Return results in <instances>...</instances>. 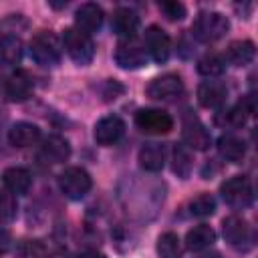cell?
I'll use <instances>...</instances> for the list:
<instances>
[{"label":"cell","instance_id":"obj_27","mask_svg":"<svg viewBox=\"0 0 258 258\" xmlns=\"http://www.w3.org/2000/svg\"><path fill=\"white\" fill-rule=\"evenodd\" d=\"M224 69H226V60L220 54H206L198 60V73L204 77H210V79L222 75Z\"/></svg>","mask_w":258,"mask_h":258},{"label":"cell","instance_id":"obj_28","mask_svg":"<svg viewBox=\"0 0 258 258\" xmlns=\"http://www.w3.org/2000/svg\"><path fill=\"white\" fill-rule=\"evenodd\" d=\"M189 212L191 216H198V218L212 216L216 212V200L210 194H200L189 202Z\"/></svg>","mask_w":258,"mask_h":258},{"label":"cell","instance_id":"obj_29","mask_svg":"<svg viewBox=\"0 0 258 258\" xmlns=\"http://www.w3.org/2000/svg\"><path fill=\"white\" fill-rule=\"evenodd\" d=\"M18 212V204L16 198L10 191H0V220L2 222H10L16 218Z\"/></svg>","mask_w":258,"mask_h":258},{"label":"cell","instance_id":"obj_4","mask_svg":"<svg viewBox=\"0 0 258 258\" xmlns=\"http://www.w3.org/2000/svg\"><path fill=\"white\" fill-rule=\"evenodd\" d=\"M220 194L224 198V202L230 206V208H248L254 200V189H252V183L248 177L244 175H234L230 179H226L220 187Z\"/></svg>","mask_w":258,"mask_h":258},{"label":"cell","instance_id":"obj_19","mask_svg":"<svg viewBox=\"0 0 258 258\" xmlns=\"http://www.w3.org/2000/svg\"><path fill=\"white\" fill-rule=\"evenodd\" d=\"M24 54V44L14 34H0V64L14 67Z\"/></svg>","mask_w":258,"mask_h":258},{"label":"cell","instance_id":"obj_21","mask_svg":"<svg viewBox=\"0 0 258 258\" xmlns=\"http://www.w3.org/2000/svg\"><path fill=\"white\" fill-rule=\"evenodd\" d=\"M254 52H256V48H254L252 40H234L226 48L224 60H228L234 67H244L254 58Z\"/></svg>","mask_w":258,"mask_h":258},{"label":"cell","instance_id":"obj_16","mask_svg":"<svg viewBox=\"0 0 258 258\" xmlns=\"http://www.w3.org/2000/svg\"><path fill=\"white\" fill-rule=\"evenodd\" d=\"M2 181L6 191H10L12 196H24L28 194L30 185H32V177L28 173V169L24 167H8L2 173Z\"/></svg>","mask_w":258,"mask_h":258},{"label":"cell","instance_id":"obj_14","mask_svg":"<svg viewBox=\"0 0 258 258\" xmlns=\"http://www.w3.org/2000/svg\"><path fill=\"white\" fill-rule=\"evenodd\" d=\"M228 87L220 81H204L198 87V101L206 109H218L226 103Z\"/></svg>","mask_w":258,"mask_h":258},{"label":"cell","instance_id":"obj_17","mask_svg":"<svg viewBox=\"0 0 258 258\" xmlns=\"http://www.w3.org/2000/svg\"><path fill=\"white\" fill-rule=\"evenodd\" d=\"M111 28L119 36L131 38L137 32V28H139V16H137V12H133L131 8H117L113 12V18H111Z\"/></svg>","mask_w":258,"mask_h":258},{"label":"cell","instance_id":"obj_1","mask_svg":"<svg viewBox=\"0 0 258 258\" xmlns=\"http://www.w3.org/2000/svg\"><path fill=\"white\" fill-rule=\"evenodd\" d=\"M62 46L67 50V54L81 67L89 64L95 56V42L91 38V34L79 30L77 26H71L64 30L62 34Z\"/></svg>","mask_w":258,"mask_h":258},{"label":"cell","instance_id":"obj_10","mask_svg":"<svg viewBox=\"0 0 258 258\" xmlns=\"http://www.w3.org/2000/svg\"><path fill=\"white\" fill-rule=\"evenodd\" d=\"M181 137H183V143L191 149H198V151H204L210 147L212 143V137H210V131L206 129V125L196 117V115H185L183 117V123H181Z\"/></svg>","mask_w":258,"mask_h":258},{"label":"cell","instance_id":"obj_15","mask_svg":"<svg viewBox=\"0 0 258 258\" xmlns=\"http://www.w3.org/2000/svg\"><path fill=\"white\" fill-rule=\"evenodd\" d=\"M40 155L48 163H62L71 155V145L60 135H48L40 145Z\"/></svg>","mask_w":258,"mask_h":258},{"label":"cell","instance_id":"obj_31","mask_svg":"<svg viewBox=\"0 0 258 258\" xmlns=\"http://www.w3.org/2000/svg\"><path fill=\"white\" fill-rule=\"evenodd\" d=\"M26 252L30 258H48V250L42 246V242L38 240H32L26 244Z\"/></svg>","mask_w":258,"mask_h":258},{"label":"cell","instance_id":"obj_33","mask_svg":"<svg viewBox=\"0 0 258 258\" xmlns=\"http://www.w3.org/2000/svg\"><path fill=\"white\" fill-rule=\"evenodd\" d=\"M75 258H107V256H105V254H101V252H95V250H87V252L77 254Z\"/></svg>","mask_w":258,"mask_h":258},{"label":"cell","instance_id":"obj_26","mask_svg":"<svg viewBox=\"0 0 258 258\" xmlns=\"http://www.w3.org/2000/svg\"><path fill=\"white\" fill-rule=\"evenodd\" d=\"M171 161H173V163H171L173 173H175L177 177H181V179H187L189 173H191V167H194L189 149H187L185 145H175V147H173Z\"/></svg>","mask_w":258,"mask_h":258},{"label":"cell","instance_id":"obj_13","mask_svg":"<svg viewBox=\"0 0 258 258\" xmlns=\"http://www.w3.org/2000/svg\"><path fill=\"white\" fill-rule=\"evenodd\" d=\"M103 20H105V12L99 4H93V2H85L77 8L75 12V22H77V28L91 34V32H97L101 26H103Z\"/></svg>","mask_w":258,"mask_h":258},{"label":"cell","instance_id":"obj_3","mask_svg":"<svg viewBox=\"0 0 258 258\" xmlns=\"http://www.w3.org/2000/svg\"><path fill=\"white\" fill-rule=\"evenodd\" d=\"M30 56L40 67H56L60 62V44L54 34L42 30L32 36L30 40Z\"/></svg>","mask_w":258,"mask_h":258},{"label":"cell","instance_id":"obj_12","mask_svg":"<svg viewBox=\"0 0 258 258\" xmlns=\"http://www.w3.org/2000/svg\"><path fill=\"white\" fill-rule=\"evenodd\" d=\"M123 133H125L123 119L117 115H107V117L97 121L93 135H95V141L99 145H113L123 137Z\"/></svg>","mask_w":258,"mask_h":258},{"label":"cell","instance_id":"obj_6","mask_svg":"<svg viewBox=\"0 0 258 258\" xmlns=\"http://www.w3.org/2000/svg\"><path fill=\"white\" fill-rule=\"evenodd\" d=\"M93 185L91 175L83 167H67L58 175V187L69 200H81L89 194Z\"/></svg>","mask_w":258,"mask_h":258},{"label":"cell","instance_id":"obj_20","mask_svg":"<svg viewBox=\"0 0 258 258\" xmlns=\"http://www.w3.org/2000/svg\"><path fill=\"white\" fill-rule=\"evenodd\" d=\"M139 165L145 171H159L165 165V147L161 143H145L139 149Z\"/></svg>","mask_w":258,"mask_h":258},{"label":"cell","instance_id":"obj_34","mask_svg":"<svg viewBox=\"0 0 258 258\" xmlns=\"http://www.w3.org/2000/svg\"><path fill=\"white\" fill-rule=\"evenodd\" d=\"M200 258H222V256H220V254H216V252H214V254H206V256H200Z\"/></svg>","mask_w":258,"mask_h":258},{"label":"cell","instance_id":"obj_9","mask_svg":"<svg viewBox=\"0 0 258 258\" xmlns=\"http://www.w3.org/2000/svg\"><path fill=\"white\" fill-rule=\"evenodd\" d=\"M143 46L147 50V54L155 60V62H165L171 54V40L167 36V32L159 26H149L145 30V36H143Z\"/></svg>","mask_w":258,"mask_h":258},{"label":"cell","instance_id":"obj_5","mask_svg":"<svg viewBox=\"0 0 258 258\" xmlns=\"http://www.w3.org/2000/svg\"><path fill=\"white\" fill-rule=\"evenodd\" d=\"M147 58H149V54H147L143 42L137 40L135 36L121 40L117 44V48H115V62L125 71H133V69L145 67Z\"/></svg>","mask_w":258,"mask_h":258},{"label":"cell","instance_id":"obj_8","mask_svg":"<svg viewBox=\"0 0 258 258\" xmlns=\"http://www.w3.org/2000/svg\"><path fill=\"white\" fill-rule=\"evenodd\" d=\"M145 93H147V97L153 99V101H165V103H169V101H175V99L181 97V93H183V83H181V79H179L177 75L167 73V75L155 77V79L147 85Z\"/></svg>","mask_w":258,"mask_h":258},{"label":"cell","instance_id":"obj_30","mask_svg":"<svg viewBox=\"0 0 258 258\" xmlns=\"http://www.w3.org/2000/svg\"><path fill=\"white\" fill-rule=\"evenodd\" d=\"M159 12L167 18V20H181L185 16V6L181 2H175V0H165V2H159Z\"/></svg>","mask_w":258,"mask_h":258},{"label":"cell","instance_id":"obj_11","mask_svg":"<svg viewBox=\"0 0 258 258\" xmlns=\"http://www.w3.org/2000/svg\"><path fill=\"white\" fill-rule=\"evenodd\" d=\"M222 234H224L226 242L232 248H236V250H244L250 244V228L238 216L224 218V222H222Z\"/></svg>","mask_w":258,"mask_h":258},{"label":"cell","instance_id":"obj_24","mask_svg":"<svg viewBox=\"0 0 258 258\" xmlns=\"http://www.w3.org/2000/svg\"><path fill=\"white\" fill-rule=\"evenodd\" d=\"M218 151L220 155L226 159V161H232V163H238L244 153H246V145L242 139H238L236 135H222L218 139Z\"/></svg>","mask_w":258,"mask_h":258},{"label":"cell","instance_id":"obj_23","mask_svg":"<svg viewBox=\"0 0 258 258\" xmlns=\"http://www.w3.org/2000/svg\"><path fill=\"white\" fill-rule=\"evenodd\" d=\"M30 93H32V83L24 73H18V75L10 77L4 85V95L10 101H16V103L26 101L30 97Z\"/></svg>","mask_w":258,"mask_h":258},{"label":"cell","instance_id":"obj_32","mask_svg":"<svg viewBox=\"0 0 258 258\" xmlns=\"http://www.w3.org/2000/svg\"><path fill=\"white\" fill-rule=\"evenodd\" d=\"M8 250H10V236H8V232L0 230V254H4Z\"/></svg>","mask_w":258,"mask_h":258},{"label":"cell","instance_id":"obj_2","mask_svg":"<svg viewBox=\"0 0 258 258\" xmlns=\"http://www.w3.org/2000/svg\"><path fill=\"white\" fill-rule=\"evenodd\" d=\"M230 30V22L222 12H202L191 24V34L200 42H216Z\"/></svg>","mask_w":258,"mask_h":258},{"label":"cell","instance_id":"obj_22","mask_svg":"<svg viewBox=\"0 0 258 258\" xmlns=\"http://www.w3.org/2000/svg\"><path fill=\"white\" fill-rule=\"evenodd\" d=\"M214 242H216V232H214L210 226H206V224L194 226V228L185 234V246H187L191 252H202V250L210 248Z\"/></svg>","mask_w":258,"mask_h":258},{"label":"cell","instance_id":"obj_18","mask_svg":"<svg viewBox=\"0 0 258 258\" xmlns=\"http://www.w3.org/2000/svg\"><path fill=\"white\" fill-rule=\"evenodd\" d=\"M38 139H40V129H38L34 123L20 121V123L12 125L10 131H8V141H10V145H14V147H30V145H34Z\"/></svg>","mask_w":258,"mask_h":258},{"label":"cell","instance_id":"obj_25","mask_svg":"<svg viewBox=\"0 0 258 258\" xmlns=\"http://www.w3.org/2000/svg\"><path fill=\"white\" fill-rule=\"evenodd\" d=\"M157 254H159V258H181L183 246H181V240L177 238V234H173V232L161 234L157 238Z\"/></svg>","mask_w":258,"mask_h":258},{"label":"cell","instance_id":"obj_7","mask_svg":"<svg viewBox=\"0 0 258 258\" xmlns=\"http://www.w3.org/2000/svg\"><path fill=\"white\" fill-rule=\"evenodd\" d=\"M135 125L149 135H165L173 129V119L161 109H139L135 113Z\"/></svg>","mask_w":258,"mask_h":258}]
</instances>
